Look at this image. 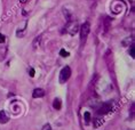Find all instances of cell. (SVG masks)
<instances>
[{
  "label": "cell",
  "instance_id": "52a82bcc",
  "mask_svg": "<svg viewBox=\"0 0 135 130\" xmlns=\"http://www.w3.org/2000/svg\"><path fill=\"white\" fill-rule=\"evenodd\" d=\"M53 106H54V108H56V110L61 108V101H60V98H55V99H54Z\"/></svg>",
  "mask_w": 135,
  "mask_h": 130
},
{
  "label": "cell",
  "instance_id": "5b68a950",
  "mask_svg": "<svg viewBox=\"0 0 135 130\" xmlns=\"http://www.w3.org/2000/svg\"><path fill=\"white\" fill-rule=\"evenodd\" d=\"M44 96H45V90L41 89V88H37L32 92V97L33 98H41V97H44Z\"/></svg>",
  "mask_w": 135,
  "mask_h": 130
},
{
  "label": "cell",
  "instance_id": "30bf717a",
  "mask_svg": "<svg viewBox=\"0 0 135 130\" xmlns=\"http://www.w3.org/2000/svg\"><path fill=\"white\" fill-rule=\"evenodd\" d=\"M60 55L62 56V57H68V56H69V53L65 51V50H64V49H62V50L60 51Z\"/></svg>",
  "mask_w": 135,
  "mask_h": 130
},
{
  "label": "cell",
  "instance_id": "277c9868",
  "mask_svg": "<svg viewBox=\"0 0 135 130\" xmlns=\"http://www.w3.org/2000/svg\"><path fill=\"white\" fill-rule=\"evenodd\" d=\"M111 110H112V103H110V102L104 103V104H102V106L99 108V114H107V113H109Z\"/></svg>",
  "mask_w": 135,
  "mask_h": 130
},
{
  "label": "cell",
  "instance_id": "8992f818",
  "mask_svg": "<svg viewBox=\"0 0 135 130\" xmlns=\"http://www.w3.org/2000/svg\"><path fill=\"white\" fill-rule=\"evenodd\" d=\"M8 116H7V114H6V112L5 111H0V123H7L8 122Z\"/></svg>",
  "mask_w": 135,
  "mask_h": 130
},
{
  "label": "cell",
  "instance_id": "7a4b0ae2",
  "mask_svg": "<svg viewBox=\"0 0 135 130\" xmlns=\"http://www.w3.org/2000/svg\"><path fill=\"white\" fill-rule=\"evenodd\" d=\"M79 31H80V40H81V42H84L87 39V37L89 34V31H90L89 23H84L79 28Z\"/></svg>",
  "mask_w": 135,
  "mask_h": 130
},
{
  "label": "cell",
  "instance_id": "e0dca14e",
  "mask_svg": "<svg viewBox=\"0 0 135 130\" xmlns=\"http://www.w3.org/2000/svg\"><path fill=\"white\" fill-rule=\"evenodd\" d=\"M20 1H21V2H26L28 0H20Z\"/></svg>",
  "mask_w": 135,
  "mask_h": 130
},
{
  "label": "cell",
  "instance_id": "2e32d148",
  "mask_svg": "<svg viewBox=\"0 0 135 130\" xmlns=\"http://www.w3.org/2000/svg\"><path fill=\"white\" fill-rule=\"evenodd\" d=\"M131 55H132V57H134V47L131 48Z\"/></svg>",
  "mask_w": 135,
  "mask_h": 130
},
{
  "label": "cell",
  "instance_id": "7c38bea8",
  "mask_svg": "<svg viewBox=\"0 0 135 130\" xmlns=\"http://www.w3.org/2000/svg\"><path fill=\"white\" fill-rule=\"evenodd\" d=\"M42 130H52V127H50V124L47 123V124H45L42 127Z\"/></svg>",
  "mask_w": 135,
  "mask_h": 130
},
{
  "label": "cell",
  "instance_id": "3957f363",
  "mask_svg": "<svg viewBox=\"0 0 135 130\" xmlns=\"http://www.w3.org/2000/svg\"><path fill=\"white\" fill-rule=\"evenodd\" d=\"M70 75H71V69L69 67V66H65V67H63L61 70V73H60V82L63 83L69 80Z\"/></svg>",
  "mask_w": 135,
  "mask_h": 130
},
{
  "label": "cell",
  "instance_id": "6da1fadb",
  "mask_svg": "<svg viewBox=\"0 0 135 130\" xmlns=\"http://www.w3.org/2000/svg\"><path fill=\"white\" fill-rule=\"evenodd\" d=\"M65 31L69 33L70 35H75L77 32L79 31V24L76 21H70L65 26Z\"/></svg>",
  "mask_w": 135,
  "mask_h": 130
},
{
  "label": "cell",
  "instance_id": "4fadbf2b",
  "mask_svg": "<svg viewBox=\"0 0 135 130\" xmlns=\"http://www.w3.org/2000/svg\"><path fill=\"white\" fill-rule=\"evenodd\" d=\"M96 120H97V122H95V124H94L95 127H99L101 123H103V120H101V119H96Z\"/></svg>",
  "mask_w": 135,
  "mask_h": 130
},
{
  "label": "cell",
  "instance_id": "ba28073f",
  "mask_svg": "<svg viewBox=\"0 0 135 130\" xmlns=\"http://www.w3.org/2000/svg\"><path fill=\"white\" fill-rule=\"evenodd\" d=\"M39 43H40V37H37V38L33 40V43H32V45H33V48H37V47H38Z\"/></svg>",
  "mask_w": 135,
  "mask_h": 130
},
{
  "label": "cell",
  "instance_id": "9c48e42d",
  "mask_svg": "<svg viewBox=\"0 0 135 130\" xmlns=\"http://www.w3.org/2000/svg\"><path fill=\"white\" fill-rule=\"evenodd\" d=\"M104 23H105V30H107V31H108V30H109L110 29V19L109 18H105V19H104Z\"/></svg>",
  "mask_w": 135,
  "mask_h": 130
},
{
  "label": "cell",
  "instance_id": "9a60e30c",
  "mask_svg": "<svg viewBox=\"0 0 135 130\" xmlns=\"http://www.w3.org/2000/svg\"><path fill=\"white\" fill-rule=\"evenodd\" d=\"M30 75L35 76V70H33V69H30Z\"/></svg>",
  "mask_w": 135,
  "mask_h": 130
},
{
  "label": "cell",
  "instance_id": "8fae6325",
  "mask_svg": "<svg viewBox=\"0 0 135 130\" xmlns=\"http://www.w3.org/2000/svg\"><path fill=\"white\" fill-rule=\"evenodd\" d=\"M85 120H86V122H89V120H90V114L88 112L85 113Z\"/></svg>",
  "mask_w": 135,
  "mask_h": 130
},
{
  "label": "cell",
  "instance_id": "5bb4252c",
  "mask_svg": "<svg viewBox=\"0 0 135 130\" xmlns=\"http://www.w3.org/2000/svg\"><path fill=\"white\" fill-rule=\"evenodd\" d=\"M5 35L4 34H1V33H0V42H1V43H4L5 42Z\"/></svg>",
  "mask_w": 135,
  "mask_h": 130
}]
</instances>
